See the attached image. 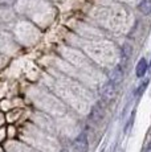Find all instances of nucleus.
<instances>
[{
    "mask_svg": "<svg viewBox=\"0 0 151 152\" xmlns=\"http://www.w3.org/2000/svg\"><path fill=\"white\" fill-rule=\"evenodd\" d=\"M73 148L76 152H88L89 142L86 134H80L73 142Z\"/></svg>",
    "mask_w": 151,
    "mask_h": 152,
    "instance_id": "f257e3e1",
    "label": "nucleus"
},
{
    "mask_svg": "<svg viewBox=\"0 0 151 152\" xmlns=\"http://www.w3.org/2000/svg\"><path fill=\"white\" fill-rule=\"evenodd\" d=\"M115 86H117V85H114L111 81H109L107 83L103 85L102 90H101L102 98L106 99V101H111V99L115 97Z\"/></svg>",
    "mask_w": 151,
    "mask_h": 152,
    "instance_id": "f03ea898",
    "label": "nucleus"
},
{
    "mask_svg": "<svg viewBox=\"0 0 151 152\" xmlns=\"http://www.w3.org/2000/svg\"><path fill=\"white\" fill-rule=\"evenodd\" d=\"M122 78H123V70H122V68L118 65L111 70V73H110V81H111L114 85H118L122 81Z\"/></svg>",
    "mask_w": 151,
    "mask_h": 152,
    "instance_id": "7ed1b4c3",
    "label": "nucleus"
},
{
    "mask_svg": "<svg viewBox=\"0 0 151 152\" xmlns=\"http://www.w3.org/2000/svg\"><path fill=\"white\" fill-rule=\"evenodd\" d=\"M147 68H149V65H147V61L144 60V58H141L138 62V65H136V77L138 78H142L144 74H146L147 72Z\"/></svg>",
    "mask_w": 151,
    "mask_h": 152,
    "instance_id": "20e7f679",
    "label": "nucleus"
},
{
    "mask_svg": "<svg viewBox=\"0 0 151 152\" xmlns=\"http://www.w3.org/2000/svg\"><path fill=\"white\" fill-rule=\"evenodd\" d=\"M89 119L93 122L94 124H98L101 122V119H102V111L98 106H94L90 113V116H89Z\"/></svg>",
    "mask_w": 151,
    "mask_h": 152,
    "instance_id": "39448f33",
    "label": "nucleus"
},
{
    "mask_svg": "<svg viewBox=\"0 0 151 152\" xmlns=\"http://www.w3.org/2000/svg\"><path fill=\"white\" fill-rule=\"evenodd\" d=\"M138 8L143 15H151V0H141Z\"/></svg>",
    "mask_w": 151,
    "mask_h": 152,
    "instance_id": "423d86ee",
    "label": "nucleus"
},
{
    "mask_svg": "<svg viewBox=\"0 0 151 152\" xmlns=\"http://www.w3.org/2000/svg\"><path fill=\"white\" fill-rule=\"evenodd\" d=\"M147 85H149V81H146V82H144V85H142V86L139 87V89H138V94H141V93L143 91V90H144V87H146Z\"/></svg>",
    "mask_w": 151,
    "mask_h": 152,
    "instance_id": "0eeeda50",
    "label": "nucleus"
}]
</instances>
